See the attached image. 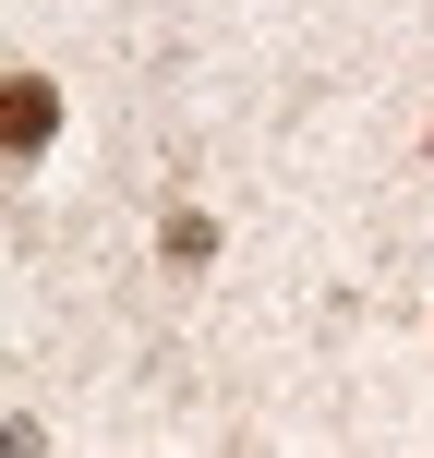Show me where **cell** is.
Listing matches in <instances>:
<instances>
[{
  "instance_id": "1",
  "label": "cell",
  "mask_w": 434,
  "mask_h": 458,
  "mask_svg": "<svg viewBox=\"0 0 434 458\" xmlns=\"http://www.w3.org/2000/svg\"><path fill=\"white\" fill-rule=\"evenodd\" d=\"M37 145H48V85L24 72V85H13V157H37Z\"/></svg>"
}]
</instances>
